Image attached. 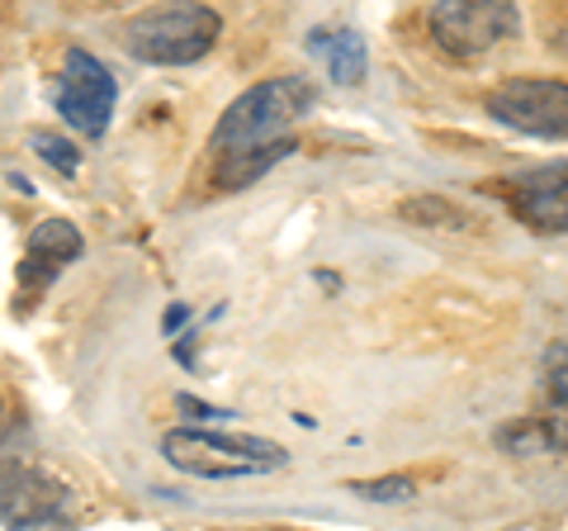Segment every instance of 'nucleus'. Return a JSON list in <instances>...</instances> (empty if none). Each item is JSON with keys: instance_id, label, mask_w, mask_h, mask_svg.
I'll return each mask as SVG.
<instances>
[{"instance_id": "obj_13", "label": "nucleus", "mask_w": 568, "mask_h": 531, "mask_svg": "<svg viewBox=\"0 0 568 531\" xmlns=\"http://www.w3.org/2000/svg\"><path fill=\"white\" fill-rule=\"evenodd\" d=\"M398 219L413 228H436V233H478L484 228L469 209H459L446 194H407L398 204Z\"/></svg>"}, {"instance_id": "obj_8", "label": "nucleus", "mask_w": 568, "mask_h": 531, "mask_svg": "<svg viewBox=\"0 0 568 531\" xmlns=\"http://www.w3.org/2000/svg\"><path fill=\"white\" fill-rule=\"evenodd\" d=\"M503 200L536 233H568V162L503 181Z\"/></svg>"}, {"instance_id": "obj_1", "label": "nucleus", "mask_w": 568, "mask_h": 531, "mask_svg": "<svg viewBox=\"0 0 568 531\" xmlns=\"http://www.w3.org/2000/svg\"><path fill=\"white\" fill-rule=\"evenodd\" d=\"M308 104H313V86L304 77H271V81L252 86L246 96H237L233 104H227L209 143L219 157L280 143V133L290 129Z\"/></svg>"}, {"instance_id": "obj_12", "label": "nucleus", "mask_w": 568, "mask_h": 531, "mask_svg": "<svg viewBox=\"0 0 568 531\" xmlns=\"http://www.w3.org/2000/svg\"><path fill=\"white\" fill-rule=\"evenodd\" d=\"M290 152H294V138H280V143H265V148H246V152H227V157H219V171H213V190L227 194V190L252 186Z\"/></svg>"}, {"instance_id": "obj_2", "label": "nucleus", "mask_w": 568, "mask_h": 531, "mask_svg": "<svg viewBox=\"0 0 568 531\" xmlns=\"http://www.w3.org/2000/svg\"><path fill=\"white\" fill-rule=\"evenodd\" d=\"M162 455L175 470L200 474V480H237V474H271L290 451L265 437H233V432H204V428H175L162 437Z\"/></svg>"}, {"instance_id": "obj_11", "label": "nucleus", "mask_w": 568, "mask_h": 531, "mask_svg": "<svg viewBox=\"0 0 568 531\" xmlns=\"http://www.w3.org/2000/svg\"><path fill=\"white\" fill-rule=\"evenodd\" d=\"M308 43H313L317 58H323L327 77H332L336 86H355V81H365L369 58H365L361 33H351V29H313V33H308Z\"/></svg>"}, {"instance_id": "obj_4", "label": "nucleus", "mask_w": 568, "mask_h": 531, "mask_svg": "<svg viewBox=\"0 0 568 531\" xmlns=\"http://www.w3.org/2000/svg\"><path fill=\"white\" fill-rule=\"evenodd\" d=\"M517 29H521V14L507 0H440V6H432V39L450 58H465V62L493 52Z\"/></svg>"}, {"instance_id": "obj_15", "label": "nucleus", "mask_w": 568, "mask_h": 531, "mask_svg": "<svg viewBox=\"0 0 568 531\" xmlns=\"http://www.w3.org/2000/svg\"><path fill=\"white\" fill-rule=\"evenodd\" d=\"M33 152L43 157V162L52 167V171H62V176H71L81 167V152L67 143V138H52V133H33Z\"/></svg>"}, {"instance_id": "obj_3", "label": "nucleus", "mask_w": 568, "mask_h": 531, "mask_svg": "<svg viewBox=\"0 0 568 531\" xmlns=\"http://www.w3.org/2000/svg\"><path fill=\"white\" fill-rule=\"evenodd\" d=\"M219 29L223 20L209 6H162V10L133 14V24L123 29V48L138 62H152V67H185V62H200L213 48Z\"/></svg>"}, {"instance_id": "obj_7", "label": "nucleus", "mask_w": 568, "mask_h": 531, "mask_svg": "<svg viewBox=\"0 0 568 531\" xmlns=\"http://www.w3.org/2000/svg\"><path fill=\"white\" fill-rule=\"evenodd\" d=\"M488 114L530 138H568V81L511 77L488 96Z\"/></svg>"}, {"instance_id": "obj_9", "label": "nucleus", "mask_w": 568, "mask_h": 531, "mask_svg": "<svg viewBox=\"0 0 568 531\" xmlns=\"http://www.w3.org/2000/svg\"><path fill=\"white\" fill-rule=\"evenodd\" d=\"M81 257V233L67 219H48L29 233L24 242V261H20V285L24 290H43L67 261Z\"/></svg>"}, {"instance_id": "obj_16", "label": "nucleus", "mask_w": 568, "mask_h": 531, "mask_svg": "<svg viewBox=\"0 0 568 531\" xmlns=\"http://www.w3.org/2000/svg\"><path fill=\"white\" fill-rule=\"evenodd\" d=\"M559 39H568V24H564V29H559Z\"/></svg>"}, {"instance_id": "obj_6", "label": "nucleus", "mask_w": 568, "mask_h": 531, "mask_svg": "<svg viewBox=\"0 0 568 531\" xmlns=\"http://www.w3.org/2000/svg\"><path fill=\"white\" fill-rule=\"evenodd\" d=\"M0 522L10 531H71L67 489L24 460H0Z\"/></svg>"}, {"instance_id": "obj_10", "label": "nucleus", "mask_w": 568, "mask_h": 531, "mask_svg": "<svg viewBox=\"0 0 568 531\" xmlns=\"http://www.w3.org/2000/svg\"><path fill=\"white\" fill-rule=\"evenodd\" d=\"M540 432L549 451H568V342L549 347L540 361Z\"/></svg>"}, {"instance_id": "obj_14", "label": "nucleus", "mask_w": 568, "mask_h": 531, "mask_svg": "<svg viewBox=\"0 0 568 531\" xmlns=\"http://www.w3.org/2000/svg\"><path fill=\"white\" fill-rule=\"evenodd\" d=\"M361 499L369 503H407V499H417V484L407 480V474H384V480H355L351 484Z\"/></svg>"}, {"instance_id": "obj_5", "label": "nucleus", "mask_w": 568, "mask_h": 531, "mask_svg": "<svg viewBox=\"0 0 568 531\" xmlns=\"http://www.w3.org/2000/svg\"><path fill=\"white\" fill-rule=\"evenodd\" d=\"M114 100H119V86L110 77V67H104L100 58H91L85 48H71L67 58H62L58 91H52L58 114L77 133L100 138L104 129H110V119H114Z\"/></svg>"}]
</instances>
